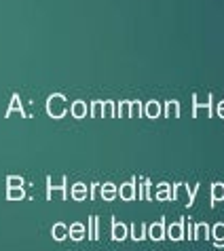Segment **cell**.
<instances>
[{
  "mask_svg": "<svg viewBox=\"0 0 224 251\" xmlns=\"http://www.w3.org/2000/svg\"><path fill=\"white\" fill-rule=\"evenodd\" d=\"M169 239H171V241H180V239H182V226H180V224H176V226L169 228Z\"/></svg>",
  "mask_w": 224,
  "mask_h": 251,
  "instance_id": "cell-1",
  "label": "cell"
},
{
  "mask_svg": "<svg viewBox=\"0 0 224 251\" xmlns=\"http://www.w3.org/2000/svg\"><path fill=\"white\" fill-rule=\"evenodd\" d=\"M150 236H152L155 241H161V239H163V226H161V224L152 226V228H150Z\"/></svg>",
  "mask_w": 224,
  "mask_h": 251,
  "instance_id": "cell-2",
  "label": "cell"
},
{
  "mask_svg": "<svg viewBox=\"0 0 224 251\" xmlns=\"http://www.w3.org/2000/svg\"><path fill=\"white\" fill-rule=\"evenodd\" d=\"M125 236H127V228L121 226V224H116V226H114V239H116V241H123Z\"/></svg>",
  "mask_w": 224,
  "mask_h": 251,
  "instance_id": "cell-3",
  "label": "cell"
},
{
  "mask_svg": "<svg viewBox=\"0 0 224 251\" xmlns=\"http://www.w3.org/2000/svg\"><path fill=\"white\" fill-rule=\"evenodd\" d=\"M195 239H207V226H197V232H195Z\"/></svg>",
  "mask_w": 224,
  "mask_h": 251,
  "instance_id": "cell-4",
  "label": "cell"
},
{
  "mask_svg": "<svg viewBox=\"0 0 224 251\" xmlns=\"http://www.w3.org/2000/svg\"><path fill=\"white\" fill-rule=\"evenodd\" d=\"M214 199H224V186L222 184L214 186Z\"/></svg>",
  "mask_w": 224,
  "mask_h": 251,
  "instance_id": "cell-5",
  "label": "cell"
},
{
  "mask_svg": "<svg viewBox=\"0 0 224 251\" xmlns=\"http://www.w3.org/2000/svg\"><path fill=\"white\" fill-rule=\"evenodd\" d=\"M134 239L136 241L142 239V226H134Z\"/></svg>",
  "mask_w": 224,
  "mask_h": 251,
  "instance_id": "cell-6",
  "label": "cell"
},
{
  "mask_svg": "<svg viewBox=\"0 0 224 251\" xmlns=\"http://www.w3.org/2000/svg\"><path fill=\"white\" fill-rule=\"evenodd\" d=\"M148 112H150L152 116L159 114V106H157V103H150V106H148Z\"/></svg>",
  "mask_w": 224,
  "mask_h": 251,
  "instance_id": "cell-7",
  "label": "cell"
},
{
  "mask_svg": "<svg viewBox=\"0 0 224 251\" xmlns=\"http://www.w3.org/2000/svg\"><path fill=\"white\" fill-rule=\"evenodd\" d=\"M55 234H57V239H64L66 230H64V228H61V226H57V228H55Z\"/></svg>",
  "mask_w": 224,
  "mask_h": 251,
  "instance_id": "cell-8",
  "label": "cell"
},
{
  "mask_svg": "<svg viewBox=\"0 0 224 251\" xmlns=\"http://www.w3.org/2000/svg\"><path fill=\"white\" fill-rule=\"evenodd\" d=\"M131 194H134V192H131V186H125V188H123V197L131 199Z\"/></svg>",
  "mask_w": 224,
  "mask_h": 251,
  "instance_id": "cell-9",
  "label": "cell"
},
{
  "mask_svg": "<svg viewBox=\"0 0 224 251\" xmlns=\"http://www.w3.org/2000/svg\"><path fill=\"white\" fill-rule=\"evenodd\" d=\"M104 194H106V197H112V188L106 186V188H104Z\"/></svg>",
  "mask_w": 224,
  "mask_h": 251,
  "instance_id": "cell-10",
  "label": "cell"
},
{
  "mask_svg": "<svg viewBox=\"0 0 224 251\" xmlns=\"http://www.w3.org/2000/svg\"><path fill=\"white\" fill-rule=\"evenodd\" d=\"M220 112H222V114H224V103H222V106H220Z\"/></svg>",
  "mask_w": 224,
  "mask_h": 251,
  "instance_id": "cell-11",
  "label": "cell"
}]
</instances>
